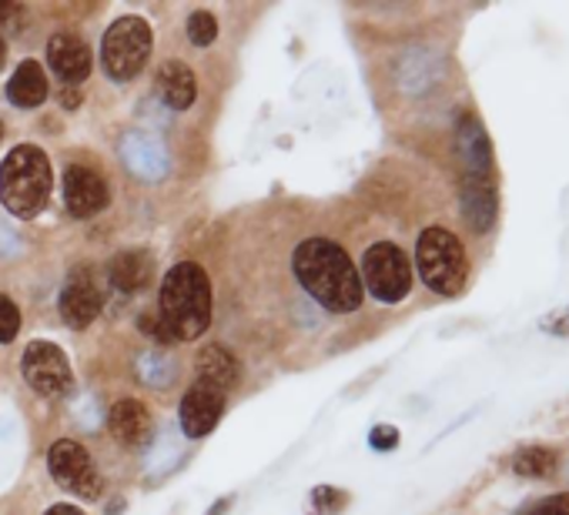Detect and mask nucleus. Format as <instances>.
I'll use <instances>...</instances> for the list:
<instances>
[{
  "mask_svg": "<svg viewBox=\"0 0 569 515\" xmlns=\"http://www.w3.org/2000/svg\"><path fill=\"white\" fill-rule=\"evenodd\" d=\"M198 382L211 385L218 392H228L238 382V362L228 349L221 345H208L198 359Z\"/></svg>",
  "mask_w": 569,
  "mask_h": 515,
  "instance_id": "nucleus-18",
  "label": "nucleus"
},
{
  "mask_svg": "<svg viewBox=\"0 0 569 515\" xmlns=\"http://www.w3.org/2000/svg\"><path fill=\"white\" fill-rule=\"evenodd\" d=\"M369 442H372V448H379V452H389V448H396V445H399V432H396L392 425H376Z\"/></svg>",
  "mask_w": 569,
  "mask_h": 515,
  "instance_id": "nucleus-27",
  "label": "nucleus"
},
{
  "mask_svg": "<svg viewBox=\"0 0 569 515\" xmlns=\"http://www.w3.org/2000/svg\"><path fill=\"white\" fill-rule=\"evenodd\" d=\"M48 61L64 84H81L91 74V51L78 34H54L48 44Z\"/></svg>",
  "mask_w": 569,
  "mask_h": 515,
  "instance_id": "nucleus-13",
  "label": "nucleus"
},
{
  "mask_svg": "<svg viewBox=\"0 0 569 515\" xmlns=\"http://www.w3.org/2000/svg\"><path fill=\"white\" fill-rule=\"evenodd\" d=\"M21 372H24V382L48 395V398H58L71 388V365H68V355L51 345V342H31L24 349V359H21Z\"/></svg>",
  "mask_w": 569,
  "mask_h": 515,
  "instance_id": "nucleus-8",
  "label": "nucleus"
},
{
  "mask_svg": "<svg viewBox=\"0 0 569 515\" xmlns=\"http://www.w3.org/2000/svg\"><path fill=\"white\" fill-rule=\"evenodd\" d=\"M4 58H8V44H4V38H0V68H4Z\"/></svg>",
  "mask_w": 569,
  "mask_h": 515,
  "instance_id": "nucleus-32",
  "label": "nucleus"
},
{
  "mask_svg": "<svg viewBox=\"0 0 569 515\" xmlns=\"http://www.w3.org/2000/svg\"><path fill=\"white\" fill-rule=\"evenodd\" d=\"M214 38H218V21L208 11H194L188 18V41L198 44V48H208Z\"/></svg>",
  "mask_w": 569,
  "mask_h": 515,
  "instance_id": "nucleus-22",
  "label": "nucleus"
},
{
  "mask_svg": "<svg viewBox=\"0 0 569 515\" xmlns=\"http://www.w3.org/2000/svg\"><path fill=\"white\" fill-rule=\"evenodd\" d=\"M416 265L419 279L436 292V295H459L469 279V262L462 241L446 231V228H426L416 244Z\"/></svg>",
  "mask_w": 569,
  "mask_h": 515,
  "instance_id": "nucleus-4",
  "label": "nucleus"
},
{
  "mask_svg": "<svg viewBox=\"0 0 569 515\" xmlns=\"http://www.w3.org/2000/svg\"><path fill=\"white\" fill-rule=\"evenodd\" d=\"M154 275V265L151 258L138 248H128V251H118L111 262H108V285H114L118 292H141Z\"/></svg>",
  "mask_w": 569,
  "mask_h": 515,
  "instance_id": "nucleus-14",
  "label": "nucleus"
},
{
  "mask_svg": "<svg viewBox=\"0 0 569 515\" xmlns=\"http://www.w3.org/2000/svg\"><path fill=\"white\" fill-rule=\"evenodd\" d=\"M48 515H84V512L74 505H54V508H48Z\"/></svg>",
  "mask_w": 569,
  "mask_h": 515,
  "instance_id": "nucleus-30",
  "label": "nucleus"
},
{
  "mask_svg": "<svg viewBox=\"0 0 569 515\" xmlns=\"http://www.w3.org/2000/svg\"><path fill=\"white\" fill-rule=\"evenodd\" d=\"M366 289L386 302V305H396L409 295L412 289V265H409V258L399 244L392 241H379L366 251L362 258V275Z\"/></svg>",
  "mask_w": 569,
  "mask_h": 515,
  "instance_id": "nucleus-6",
  "label": "nucleus"
},
{
  "mask_svg": "<svg viewBox=\"0 0 569 515\" xmlns=\"http://www.w3.org/2000/svg\"><path fill=\"white\" fill-rule=\"evenodd\" d=\"M292 269L306 292L329 312H356L362 305V279L352 258L326 238H309L296 248Z\"/></svg>",
  "mask_w": 569,
  "mask_h": 515,
  "instance_id": "nucleus-1",
  "label": "nucleus"
},
{
  "mask_svg": "<svg viewBox=\"0 0 569 515\" xmlns=\"http://www.w3.org/2000/svg\"><path fill=\"white\" fill-rule=\"evenodd\" d=\"M64 104L74 108V104H78V91H68V94H64Z\"/></svg>",
  "mask_w": 569,
  "mask_h": 515,
  "instance_id": "nucleus-31",
  "label": "nucleus"
},
{
  "mask_svg": "<svg viewBox=\"0 0 569 515\" xmlns=\"http://www.w3.org/2000/svg\"><path fill=\"white\" fill-rule=\"evenodd\" d=\"M54 174L41 148L21 144L0 164V204L18 218H34L51 194Z\"/></svg>",
  "mask_w": 569,
  "mask_h": 515,
  "instance_id": "nucleus-3",
  "label": "nucleus"
},
{
  "mask_svg": "<svg viewBox=\"0 0 569 515\" xmlns=\"http://www.w3.org/2000/svg\"><path fill=\"white\" fill-rule=\"evenodd\" d=\"M512 468L522 478H546V475L556 472V452L546 448V445H529L512 458Z\"/></svg>",
  "mask_w": 569,
  "mask_h": 515,
  "instance_id": "nucleus-20",
  "label": "nucleus"
},
{
  "mask_svg": "<svg viewBox=\"0 0 569 515\" xmlns=\"http://www.w3.org/2000/svg\"><path fill=\"white\" fill-rule=\"evenodd\" d=\"M546 325H549L546 332H556V335H569V309H566V312H559V315H552V319H549Z\"/></svg>",
  "mask_w": 569,
  "mask_h": 515,
  "instance_id": "nucleus-28",
  "label": "nucleus"
},
{
  "mask_svg": "<svg viewBox=\"0 0 569 515\" xmlns=\"http://www.w3.org/2000/svg\"><path fill=\"white\" fill-rule=\"evenodd\" d=\"M18 14H21V4H0V24L4 28H11L18 21Z\"/></svg>",
  "mask_w": 569,
  "mask_h": 515,
  "instance_id": "nucleus-29",
  "label": "nucleus"
},
{
  "mask_svg": "<svg viewBox=\"0 0 569 515\" xmlns=\"http://www.w3.org/2000/svg\"><path fill=\"white\" fill-rule=\"evenodd\" d=\"M124 158L131 164L134 174H144V178H158L164 171V154L154 141L148 138H128L124 144Z\"/></svg>",
  "mask_w": 569,
  "mask_h": 515,
  "instance_id": "nucleus-19",
  "label": "nucleus"
},
{
  "mask_svg": "<svg viewBox=\"0 0 569 515\" xmlns=\"http://www.w3.org/2000/svg\"><path fill=\"white\" fill-rule=\"evenodd\" d=\"M58 305H61V319H64L71 329H88V325L98 319V312H101V305H104V285H101V279L94 275L91 265L74 269V272L68 275Z\"/></svg>",
  "mask_w": 569,
  "mask_h": 515,
  "instance_id": "nucleus-9",
  "label": "nucleus"
},
{
  "mask_svg": "<svg viewBox=\"0 0 569 515\" xmlns=\"http://www.w3.org/2000/svg\"><path fill=\"white\" fill-rule=\"evenodd\" d=\"M154 88H158V98L174 108V111H184L191 108V101L198 98V81L191 74V68H184L181 61H168L158 78H154Z\"/></svg>",
  "mask_w": 569,
  "mask_h": 515,
  "instance_id": "nucleus-15",
  "label": "nucleus"
},
{
  "mask_svg": "<svg viewBox=\"0 0 569 515\" xmlns=\"http://www.w3.org/2000/svg\"><path fill=\"white\" fill-rule=\"evenodd\" d=\"M138 372H141V378L148 382V385H171L174 382V375H178V365H174V359L171 355H144L141 362H138Z\"/></svg>",
  "mask_w": 569,
  "mask_h": 515,
  "instance_id": "nucleus-21",
  "label": "nucleus"
},
{
  "mask_svg": "<svg viewBox=\"0 0 569 515\" xmlns=\"http://www.w3.org/2000/svg\"><path fill=\"white\" fill-rule=\"evenodd\" d=\"M342 505H346V492H339V488H332V485L316 488V508H319L322 515H336Z\"/></svg>",
  "mask_w": 569,
  "mask_h": 515,
  "instance_id": "nucleus-25",
  "label": "nucleus"
},
{
  "mask_svg": "<svg viewBox=\"0 0 569 515\" xmlns=\"http://www.w3.org/2000/svg\"><path fill=\"white\" fill-rule=\"evenodd\" d=\"M8 98H11L18 108H38V104H44V98H48V78H44V71H41L38 61H24V64L11 74V81H8Z\"/></svg>",
  "mask_w": 569,
  "mask_h": 515,
  "instance_id": "nucleus-17",
  "label": "nucleus"
},
{
  "mask_svg": "<svg viewBox=\"0 0 569 515\" xmlns=\"http://www.w3.org/2000/svg\"><path fill=\"white\" fill-rule=\"evenodd\" d=\"M48 468L54 475L58 485H64L68 492L74 495H84V498H98L101 495V475L91 462V452L71 438H61L51 445L48 452Z\"/></svg>",
  "mask_w": 569,
  "mask_h": 515,
  "instance_id": "nucleus-7",
  "label": "nucleus"
},
{
  "mask_svg": "<svg viewBox=\"0 0 569 515\" xmlns=\"http://www.w3.org/2000/svg\"><path fill=\"white\" fill-rule=\"evenodd\" d=\"M0 138H4V121H0Z\"/></svg>",
  "mask_w": 569,
  "mask_h": 515,
  "instance_id": "nucleus-33",
  "label": "nucleus"
},
{
  "mask_svg": "<svg viewBox=\"0 0 569 515\" xmlns=\"http://www.w3.org/2000/svg\"><path fill=\"white\" fill-rule=\"evenodd\" d=\"M18 332H21V312L8 295H0V342H4V345L14 342Z\"/></svg>",
  "mask_w": 569,
  "mask_h": 515,
  "instance_id": "nucleus-23",
  "label": "nucleus"
},
{
  "mask_svg": "<svg viewBox=\"0 0 569 515\" xmlns=\"http://www.w3.org/2000/svg\"><path fill=\"white\" fill-rule=\"evenodd\" d=\"M108 201H111V191L94 168L71 164L64 171V204L74 218H94L98 211L108 208Z\"/></svg>",
  "mask_w": 569,
  "mask_h": 515,
  "instance_id": "nucleus-10",
  "label": "nucleus"
},
{
  "mask_svg": "<svg viewBox=\"0 0 569 515\" xmlns=\"http://www.w3.org/2000/svg\"><path fill=\"white\" fill-rule=\"evenodd\" d=\"M462 211L476 231H489L499 214L496 174H462Z\"/></svg>",
  "mask_w": 569,
  "mask_h": 515,
  "instance_id": "nucleus-12",
  "label": "nucleus"
},
{
  "mask_svg": "<svg viewBox=\"0 0 569 515\" xmlns=\"http://www.w3.org/2000/svg\"><path fill=\"white\" fill-rule=\"evenodd\" d=\"M108 425L118 435V442H124V445H144L151 438V415L134 398H121L108 412Z\"/></svg>",
  "mask_w": 569,
  "mask_h": 515,
  "instance_id": "nucleus-16",
  "label": "nucleus"
},
{
  "mask_svg": "<svg viewBox=\"0 0 569 515\" xmlns=\"http://www.w3.org/2000/svg\"><path fill=\"white\" fill-rule=\"evenodd\" d=\"M522 515H569V492H559V495L539 498V502H536V505H529Z\"/></svg>",
  "mask_w": 569,
  "mask_h": 515,
  "instance_id": "nucleus-24",
  "label": "nucleus"
},
{
  "mask_svg": "<svg viewBox=\"0 0 569 515\" xmlns=\"http://www.w3.org/2000/svg\"><path fill=\"white\" fill-rule=\"evenodd\" d=\"M221 412H224V392L194 382V385L184 392V398H181V428H184V435H188V438L208 435V432L218 425Z\"/></svg>",
  "mask_w": 569,
  "mask_h": 515,
  "instance_id": "nucleus-11",
  "label": "nucleus"
},
{
  "mask_svg": "<svg viewBox=\"0 0 569 515\" xmlns=\"http://www.w3.org/2000/svg\"><path fill=\"white\" fill-rule=\"evenodd\" d=\"M151 58V28L141 18H118L104 41H101V61L108 78L131 81Z\"/></svg>",
  "mask_w": 569,
  "mask_h": 515,
  "instance_id": "nucleus-5",
  "label": "nucleus"
},
{
  "mask_svg": "<svg viewBox=\"0 0 569 515\" xmlns=\"http://www.w3.org/2000/svg\"><path fill=\"white\" fill-rule=\"evenodd\" d=\"M158 319L171 342H191L211 325V285L201 265L181 262L164 275L158 295Z\"/></svg>",
  "mask_w": 569,
  "mask_h": 515,
  "instance_id": "nucleus-2",
  "label": "nucleus"
},
{
  "mask_svg": "<svg viewBox=\"0 0 569 515\" xmlns=\"http://www.w3.org/2000/svg\"><path fill=\"white\" fill-rule=\"evenodd\" d=\"M138 329H141L148 339H154V342H171L168 332H164V325H161V319H158V312H144V315L138 319Z\"/></svg>",
  "mask_w": 569,
  "mask_h": 515,
  "instance_id": "nucleus-26",
  "label": "nucleus"
}]
</instances>
